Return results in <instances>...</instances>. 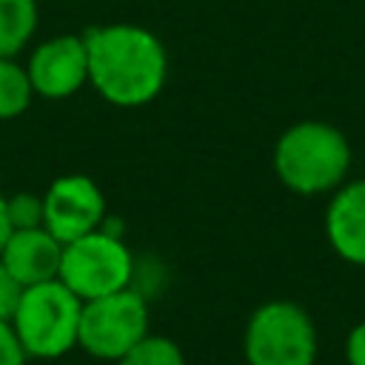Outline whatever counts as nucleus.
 <instances>
[{
	"instance_id": "13",
	"label": "nucleus",
	"mask_w": 365,
	"mask_h": 365,
	"mask_svg": "<svg viewBox=\"0 0 365 365\" xmlns=\"http://www.w3.org/2000/svg\"><path fill=\"white\" fill-rule=\"evenodd\" d=\"M114 365H185L182 348L165 334H145Z\"/></svg>"
},
{
	"instance_id": "14",
	"label": "nucleus",
	"mask_w": 365,
	"mask_h": 365,
	"mask_svg": "<svg viewBox=\"0 0 365 365\" xmlns=\"http://www.w3.org/2000/svg\"><path fill=\"white\" fill-rule=\"evenodd\" d=\"M6 211L11 231L20 228H40L43 225V194H11L6 197Z\"/></svg>"
},
{
	"instance_id": "3",
	"label": "nucleus",
	"mask_w": 365,
	"mask_h": 365,
	"mask_svg": "<svg viewBox=\"0 0 365 365\" xmlns=\"http://www.w3.org/2000/svg\"><path fill=\"white\" fill-rule=\"evenodd\" d=\"M80 311L83 299L60 279H48L20 291L9 322L17 331L29 359H60L77 348Z\"/></svg>"
},
{
	"instance_id": "7",
	"label": "nucleus",
	"mask_w": 365,
	"mask_h": 365,
	"mask_svg": "<svg viewBox=\"0 0 365 365\" xmlns=\"http://www.w3.org/2000/svg\"><path fill=\"white\" fill-rule=\"evenodd\" d=\"M106 222V197L86 174H63L43 194V225L66 245Z\"/></svg>"
},
{
	"instance_id": "15",
	"label": "nucleus",
	"mask_w": 365,
	"mask_h": 365,
	"mask_svg": "<svg viewBox=\"0 0 365 365\" xmlns=\"http://www.w3.org/2000/svg\"><path fill=\"white\" fill-rule=\"evenodd\" d=\"M29 354L9 319L0 322V365H26Z\"/></svg>"
},
{
	"instance_id": "16",
	"label": "nucleus",
	"mask_w": 365,
	"mask_h": 365,
	"mask_svg": "<svg viewBox=\"0 0 365 365\" xmlns=\"http://www.w3.org/2000/svg\"><path fill=\"white\" fill-rule=\"evenodd\" d=\"M20 285H17V279L6 271V265L0 262V322L3 319H11V314H14V305H17V299H20Z\"/></svg>"
},
{
	"instance_id": "18",
	"label": "nucleus",
	"mask_w": 365,
	"mask_h": 365,
	"mask_svg": "<svg viewBox=\"0 0 365 365\" xmlns=\"http://www.w3.org/2000/svg\"><path fill=\"white\" fill-rule=\"evenodd\" d=\"M9 234H11V222H9V211H6V197L0 194V251L9 240Z\"/></svg>"
},
{
	"instance_id": "9",
	"label": "nucleus",
	"mask_w": 365,
	"mask_h": 365,
	"mask_svg": "<svg viewBox=\"0 0 365 365\" xmlns=\"http://www.w3.org/2000/svg\"><path fill=\"white\" fill-rule=\"evenodd\" d=\"M60 259H63V242L46 225L11 231L0 251V262L17 279L20 288L57 279Z\"/></svg>"
},
{
	"instance_id": "6",
	"label": "nucleus",
	"mask_w": 365,
	"mask_h": 365,
	"mask_svg": "<svg viewBox=\"0 0 365 365\" xmlns=\"http://www.w3.org/2000/svg\"><path fill=\"white\" fill-rule=\"evenodd\" d=\"M145 334H151L148 299L134 285L83 302L77 348H83L91 359L114 365Z\"/></svg>"
},
{
	"instance_id": "11",
	"label": "nucleus",
	"mask_w": 365,
	"mask_h": 365,
	"mask_svg": "<svg viewBox=\"0 0 365 365\" xmlns=\"http://www.w3.org/2000/svg\"><path fill=\"white\" fill-rule=\"evenodd\" d=\"M37 0H0V57H17L34 37Z\"/></svg>"
},
{
	"instance_id": "5",
	"label": "nucleus",
	"mask_w": 365,
	"mask_h": 365,
	"mask_svg": "<svg viewBox=\"0 0 365 365\" xmlns=\"http://www.w3.org/2000/svg\"><path fill=\"white\" fill-rule=\"evenodd\" d=\"M134 271L137 265H134L131 248L114 231L97 228L63 245L57 279L68 291H74L83 302H88V299L131 288Z\"/></svg>"
},
{
	"instance_id": "1",
	"label": "nucleus",
	"mask_w": 365,
	"mask_h": 365,
	"mask_svg": "<svg viewBox=\"0 0 365 365\" xmlns=\"http://www.w3.org/2000/svg\"><path fill=\"white\" fill-rule=\"evenodd\" d=\"M88 86L111 106L137 108L160 97L168 54L160 37L137 23H106L83 31Z\"/></svg>"
},
{
	"instance_id": "2",
	"label": "nucleus",
	"mask_w": 365,
	"mask_h": 365,
	"mask_svg": "<svg viewBox=\"0 0 365 365\" xmlns=\"http://www.w3.org/2000/svg\"><path fill=\"white\" fill-rule=\"evenodd\" d=\"M351 165L345 134L328 123L305 120L285 128L274 145V171L294 194H325L342 185Z\"/></svg>"
},
{
	"instance_id": "10",
	"label": "nucleus",
	"mask_w": 365,
	"mask_h": 365,
	"mask_svg": "<svg viewBox=\"0 0 365 365\" xmlns=\"http://www.w3.org/2000/svg\"><path fill=\"white\" fill-rule=\"evenodd\" d=\"M325 234L342 259L365 265V180L336 188L325 211Z\"/></svg>"
},
{
	"instance_id": "12",
	"label": "nucleus",
	"mask_w": 365,
	"mask_h": 365,
	"mask_svg": "<svg viewBox=\"0 0 365 365\" xmlns=\"http://www.w3.org/2000/svg\"><path fill=\"white\" fill-rule=\"evenodd\" d=\"M34 100V88L26 71V63L17 57H0V120L20 117Z\"/></svg>"
},
{
	"instance_id": "17",
	"label": "nucleus",
	"mask_w": 365,
	"mask_h": 365,
	"mask_svg": "<svg viewBox=\"0 0 365 365\" xmlns=\"http://www.w3.org/2000/svg\"><path fill=\"white\" fill-rule=\"evenodd\" d=\"M345 359L348 365H365V322H359L345 342Z\"/></svg>"
},
{
	"instance_id": "8",
	"label": "nucleus",
	"mask_w": 365,
	"mask_h": 365,
	"mask_svg": "<svg viewBox=\"0 0 365 365\" xmlns=\"http://www.w3.org/2000/svg\"><path fill=\"white\" fill-rule=\"evenodd\" d=\"M34 97L66 100L88 83V54L83 34H57L34 46L26 60Z\"/></svg>"
},
{
	"instance_id": "4",
	"label": "nucleus",
	"mask_w": 365,
	"mask_h": 365,
	"mask_svg": "<svg viewBox=\"0 0 365 365\" xmlns=\"http://www.w3.org/2000/svg\"><path fill=\"white\" fill-rule=\"evenodd\" d=\"M242 354L248 365H314V319L291 299L262 302L245 322Z\"/></svg>"
}]
</instances>
